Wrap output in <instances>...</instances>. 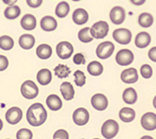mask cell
Wrapping results in <instances>:
<instances>
[{
	"label": "cell",
	"mask_w": 156,
	"mask_h": 139,
	"mask_svg": "<svg viewBox=\"0 0 156 139\" xmlns=\"http://www.w3.org/2000/svg\"><path fill=\"white\" fill-rule=\"evenodd\" d=\"M48 117L47 110L42 104H34L27 111V120L31 126L38 127L45 122Z\"/></svg>",
	"instance_id": "6da1fadb"
},
{
	"label": "cell",
	"mask_w": 156,
	"mask_h": 139,
	"mask_svg": "<svg viewBox=\"0 0 156 139\" xmlns=\"http://www.w3.org/2000/svg\"><path fill=\"white\" fill-rule=\"evenodd\" d=\"M119 131L118 123L114 119H108L101 127V134L106 139H113Z\"/></svg>",
	"instance_id": "7a4b0ae2"
},
{
	"label": "cell",
	"mask_w": 156,
	"mask_h": 139,
	"mask_svg": "<svg viewBox=\"0 0 156 139\" xmlns=\"http://www.w3.org/2000/svg\"><path fill=\"white\" fill-rule=\"evenodd\" d=\"M21 93L26 99L32 100L38 96L39 88L33 81L27 80L25 81L21 86Z\"/></svg>",
	"instance_id": "3957f363"
},
{
	"label": "cell",
	"mask_w": 156,
	"mask_h": 139,
	"mask_svg": "<svg viewBox=\"0 0 156 139\" xmlns=\"http://www.w3.org/2000/svg\"><path fill=\"white\" fill-rule=\"evenodd\" d=\"M91 35L95 39H103L109 32V25L105 21H98L91 27Z\"/></svg>",
	"instance_id": "277c9868"
},
{
	"label": "cell",
	"mask_w": 156,
	"mask_h": 139,
	"mask_svg": "<svg viewBox=\"0 0 156 139\" xmlns=\"http://www.w3.org/2000/svg\"><path fill=\"white\" fill-rule=\"evenodd\" d=\"M115 51V45L111 41H104L100 43L97 48V55L100 59H107L113 55Z\"/></svg>",
	"instance_id": "5b68a950"
},
{
	"label": "cell",
	"mask_w": 156,
	"mask_h": 139,
	"mask_svg": "<svg viewBox=\"0 0 156 139\" xmlns=\"http://www.w3.org/2000/svg\"><path fill=\"white\" fill-rule=\"evenodd\" d=\"M134 59L133 53L129 49H122L118 51L115 57V61L120 66H127L133 63Z\"/></svg>",
	"instance_id": "8992f818"
},
{
	"label": "cell",
	"mask_w": 156,
	"mask_h": 139,
	"mask_svg": "<svg viewBox=\"0 0 156 139\" xmlns=\"http://www.w3.org/2000/svg\"><path fill=\"white\" fill-rule=\"evenodd\" d=\"M73 51H74L73 45L68 41H61L56 46L57 55H58V57L62 59L69 58L73 54Z\"/></svg>",
	"instance_id": "52a82bcc"
},
{
	"label": "cell",
	"mask_w": 156,
	"mask_h": 139,
	"mask_svg": "<svg viewBox=\"0 0 156 139\" xmlns=\"http://www.w3.org/2000/svg\"><path fill=\"white\" fill-rule=\"evenodd\" d=\"M113 38L120 44H129L132 41V33L127 28H118L114 31Z\"/></svg>",
	"instance_id": "ba28073f"
},
{
	"label": "cell",
	"mask_w": 156,
	"mask_h": 139,
	"mask_svg": "<svg viewBox=\"0 0 156 139\" xmlns=\"http://www.w3.org/2000/svg\"><path fill=\"white\" fill-rule=\"evenodd\" d=\"M73 121L79 126H83L87 124L89 120V112L85 108H78L73 113Z\"/></svg>",
	"instance_id": "9c48e42d"
},
{
	"label": "cell",
	"mask_w": 156,
	"mask_h": 139,
	"mask_svg": "<svg viewBox=\"0 0 156 139\" xmlns=\"http://www.w3.org/2000/svg\"><path fill=\"white\" fill-rule=\"evenodd\" d=\"M23 117V112L19 107H12L6 113V120L9 124L15 125L20 122Z\"/></svg>",
	"instance_id": "30bf717a"
},
{
	"label": "cell",
	"mask_w": 156,
	"mask_h": 139,
	"mask_svg": "<svg viewBox=\"0 0 156 139\" xmlns=\"http://www.w3.org/2000/svg\"><path fill=\"white\" fill-rule=\"evenodd\" d=\"M125 18H126V12L120 6L114 7L111 10V12H110V19H111L112 23L115 25H121L125 21Z\"/></svg>",
	"instance_id": "8fae6325"
},
{
	"label": "cell",
	"mask_w": 156,
	"mask_h": 139,
	"mask_svg": "<svg viewBox=\"0 0 156 139\" xmlns=\"http://www.w3.org/2000/svg\"><path fill=\"white\" fill-rule=\"evenodd\" d=\"M141 125L147 131H154L156 129V114L149 112L141 117Z\"/></svg>",
	"instance_id": "7c38bea8"
},
{
	"label": "cell",
	"mask_w": 156,
	"mask_h": 139,
	"mask_svg": "<svg viewBox=\"0 0 156 139\" xmlns=\"http://www.w3.org/2000/svg\"><path fill=\"white\" fill-rule=\"evenodd\" d=\"M91 104L93 107L98 111H103L108 107V100L103 94H96L92 97Z\"/></svg>",
	"instance_id": "4fadbf2b"
},
{
	"label": "cell",
	"mask_w": 156,
	"mask_h": 139,
	"mask_svg": "<svg viewBox=\"0 0 156 139\" xmlns=\"http://www.w3.org/2000/svg\"><path fill=\"white\" fill-rule=\"evenodd\" d=\"M120 78L126 84H133L138 80V73L134 68H129L121 72Z\"/></svg>",
	"instance_id": "5bb4252c"
},
{
	"label": "cell",
	"mask_w": 156,
	"mask_h": 139,
	"mask_svg": "<svg viewBox=\"0 0 156 139\" xmlns=\"http://www.w3.org/2000/svg\"><path fill=\"white\" fill-rule=\"evenodd\" d=\"M72 19H73V22L76 25H81L87 23L89 19V15H88V12L85 10H83V8H77V10L73 12Z\"/></svg>",
	"instance_id": "9a60e30c"
},
{
	"label": "cell",
	"mask_w": 156,
	"mask_h": 139,
	"mask_svg": "<svg viewBox=\"0 0 156 139\" xmlns=\"http://www.w3.org/2000/svg\"><path fill=\"white\" fill-rule=\"evenodd\" d=\"M151 36L149 33H147V32H140L136 35L135 37V45H136V47H138V48H146V47H148V46L150 45L151 43Z\"/></svg>",
	"instance_id": "2e32d148"
},
{
	"label": "cell",
	"mask_w": 156,
	"mask_h": 139,
	"mask_svg": "<svg viewBox=\"0 0 156 139\" xmlns=\"http://www.w3.org/2000/svg\"><path fill=\"white\" fill-rule=\"evenodd\" d=\"M41 27L42 29L44 31H53L57 28V21L54 19L52 16H44L43 17V19L41 20Z\"/></svg>",
	"instance_id": "e0dca14e"
},
{
	"label": "cell",
	"mask_w": 156,
	"mask_h": 139,
	"mask_svg": "<svg viewBox=\"0 0 156 139\" xmlns=\"http://www.w3.org/2000/svg\"><path fill=\"white\" fill-rule=\"evenodd\" d=\"M61 93L66 101H71L75 96V90L69 82H63L61 85Z\"/></svg>",
	"instance_id": "ac0fdd59"
},
{
	"label": "cell",
	"mask_w": 156,
	"mask_h": 139,
	"mask_svg": "<svg viewBox=\"0 0 156 139\" xmlns=\"http://www.w3.org/2000/svg\"><path fill=\"white\" fill-rule=\"evenodd\" d=\"M35 44V38L30 34H24L19 38V45L25 50L31 49Z\"/></svg>",
	"instance_id": "d6986e66"
},
{
	"label": "cell",
	"mask_w": 156,
	"mask_h": 139,
	"mask_svg": "<svg viewBox=\"0 0 156 139\" xmlns=\"http://www.w3.org/2000/svg\"><path fill=\"white\" fill-rule=\"evenodd\" d=\"M52 80L51 71L48 69H42L37 73V81L42 86H47Z\"/></svg>",
	"instance_id": "ffe728a7"
},
{
	"label": "cell",
	"mask_w": 156,
	"mask_h": 139,
	"mask_svg": "<svg viewBox=\"0 0 156 139\" xmlns=\"http://www.w3.org/2000/svg\"><path fill=\"white\" fill-rule=\"evenodd\" d=\"M47 105L52 111H58L62 106V101L59 96L51 94L47 98Z\"/></svg>",
	"instance_id": "44dd1931"
},
{
	"label": "cell",
	"mask_w": 156,
	"mask_h": 139,
	"mask_svg": "<svg viewBox=\"0 0 156 139\" xmlns=\"http://www.w3.org/2000/svg\"><path fill=\"white\" fill-rule=\"evenodd\" d=\"M21 26L26 30H33L36 27V18L32 14H26L21 19Z\"/></svg>",
	"instance_id": "7402d4cb"
},
{
	"label": "cell",
	"mask_w": 156,
	"mask_h": 139,
	"mask_svg": "<svg viewBox=\"0 0 156 139\" xmlns=\"http://www.w3.org/2000/svg\"><path fill=\"white\" fill-rule=\"evenodd\" d=\"M119 118L123 122H132L135 118V112L134 110L129 107H124L119 111Z\"/></svg>",
	"instance_id": "603a6c76"
},
{
	"label": "cell",
	"mask_w": 156,
	"mask_h": 139,
	"mask_svg": "<svg viewBox=\"0 0 156 139\" xmlns=\"http://www.w3.org/2000/svg\"><path fill=\"white\" fill-rule=\"evenodd\" d=\"M36 55L41 59H48L52 55V48L48 44H41L36 49Z\"/></svg>",
	"instance_id": "cb8c5ba5"
},
{
	"label": "cell",
	"mask_w": 156,
	"mask_h": 139,
	"mask_svg": "<svg viewBox=\"0 0 156 139\" xmlns=\"http://www.w3.org/2000/svg\"><path fill=\"white\" fill-rule=\"evenodd\" d=\"M123 101L128 104H133L137 101V93L134 88H128L123 92Z\"/></svg>",
	"instance_id": "d4e9b609"
},
{
	"label": "cell",
	"mask_w": 156,
	"mask_h": 139,
	"mask_svg": "<svg viewBox=\"0 0 156 139\" xmlns=\"http://www.w3.org/2000/svg\"><path fill=\"white\" fill-rule=\"evenodd\" d=\"M87 71L93 76H98L103 72V66L98 61H92L88 64Z\"/></svg>",
	"instance_id": "484cf974"
},
{
	"label": "cell",
	"mask_w": 156,
	"mask_h": 139,
	"mask_svg": "<svg viewBox=\"0 0 156 139\" xmlns=\"http://www.w3.org/2000/svg\"><path fill=\"white\" fill-rule=\"evenodd\" d=\"M20 13H21V10L17 5L9 6L8 8H6V10L4 11L5 17L7 18V19H10V20L16 19L17 17H19Z\"/></svg>",
	"instance_id": "4316f807"
},
{
	"label": "cell",
	"mask_w": 156,
	"mask_h": 139,
	"mask_svg": "<svg viewBox=\"0 0 156 139\" xmlns=\"http://www.w3.org/2000/svg\"><path fill=\"white\" fill-rule=\"evenodd\" d=\"M69 11H70V7L68 3L66 1H62L57 5L56 10H55V13H56V15L59 18H65L69 13Z\"/></svg>",
	"instance_id": "83f0119b"
},
{
	"label": "cell",
	"mask_w": 156,
	"mask_h": 139,
	"mask_svg": "<svg viewBox=\"0 0 156 139\" xmlns=\"http://www.w3.org/2000/svg\"><path fill=\"white\" fill-rule=\"evenodd\" d=\"M138 24L142 27H150L153 24V16L149 12H143L138 17Z\"/></svg>",
	"instance_id": "f1b7e54d"
},
{
	"label": "cell",
	"mask_w": 156,
	"mask_h": 139,
	"mask_svg": "<svg viewBox=\"0 0 156 139\" xmlns=\"http://www.w3.org/2000/svg\"><path fill=\"white\" fill-rule=\"evenodd\" d=\"M54 72H55V75H56L58 78L63 79V78H66V77L70 74L71 71H70V69L66 66V65L59 64L58 66L55 67Z\"/></svg>",
	"instance_id": "f546056e"
},
{
	"label": "cell",
	"mask_w": 156,
	"mask_h": 139,
	"mask_svg": "<svg viewBox=\"0 0 156 139\" xmlns=\"http://www.w3.org/2000/svg\"><path fill=\"white\" fill-rule=\"evenodd\" d=\"M13 45H14V41L12 37L6 36V35L0 37V48L1 49L5 51H9L12 49Z\"/></svg>",
	"instance_id": "4dcf8cb0"
},
{
	"label": "cell",
	"mask_w": 156,
	"mask_h": 139,
	"mask_svg": "<svg viewBox=\"0 0 156 139\" xmlns=\"http://www.w3.org/2000/svg\"><path fill=\"white\" fill-rule=\"evenodd\" d=\"M91 28L89 27H84V28H82L79 31V34H78V37H79V40L83 42V43H88V42H91L93 41V37L91 35V32H90Z\"/></svg>",
	"instance_id": "1f68e13d"
},
{
	"label": "cell",
	"mask_w": 156,
	"mask_h": 139,
	"mask_svg": "<svg viewBox=\"0 0 156 139\" xmlns=\"http://www.w3.org/2000/svg\"><path fill=\"white\" fill-rule=\"evenodd\" d=\"M74 82L75 84L78 86V87H82L85 85V82H86V77H85V74L83 73V71H76L74 72Z\"/></svg>",
	"instance_id": "d6a6232c"
},
{
	"label": "cell",
	"mask_w": 156,
	"mask_h": 139,
	"mask_svg": "<svg viewBox=\"0 0 156 139\" xmlns=\"http://www.w3.org/2000/svg\"><path fill=\"white\" fill-rule=\"evenodd\" d=\"M32 132L29 129H20L16 134V139H32Z\"/></svg>",
	"instance_id": "836d02e7"
},
{
	"label": "cell",
	"mask_w": 156,
	"mask_h": 139,
	"mask_svg": "<svg viewBox=\"0 0 156 139\" xmlns=\"http://www.w3.org/2000/svg\"><path fill=\"white\" fill-rule=\"evenodd\" d=\"M140 72H141V75L145 79H149V78H151L152 76V69L148 64L142 65L141 69H140Z\"/></svg>",
	"instance_id": "e575fe53"
},
{
	"label": "cell",
	"mask_w": 156,
	"mask_h": 139,
	"mask_svg": "<svg viewBox=\"0 0 156 139\" xmlns=\"http://www.w3.org/2000/svg\"><path fill=\"white\" fill-rule=\"evenodd\" d=\"M53 139H69V134L66 130H58L53 134Z\"/></svg>",
	"instance_id": "d590c367"
},
{
	"label": "cell",
	"mask_w": 156,
	"mask_h": 139,
	"mask_svg": "<svg viewBox=\"0 0 156 139\" xmlns=\"http://www.w3.org/2000/svg\"><path fill=\"white\" fill-rule=\"evenodd\" d=\"M73 62L77 65H82V64L86 63V60H85L84 55L80 53H79V54H76L74 55V58H73Z\"/></svg>",
	"instance_id": "8d00e7d4"
},
{
	"label": "cell",
	"mask_w": 156,
	"mask_h": 139,
	"mask_svg": "<svg viewBox=\"0 0 156 139\" xmlns=\"http://www.w3.org/2000/svg\"><path fill=\"white\" fill-rule=\"evenodd\" d=\"M9 66V60L5 55H0V71H5Z\"/></svg>",
	"instance_id": "74e56055"
},
{
	"label": "cell",
	"mask_w": 156,
	"mask_h": 139,
	"mask_svg": "<svg viewBox=\"0 0 156 139\" xmlns=\"http://www.w3.org/2000/svg\"><path fill=\"white\" fill-rule=\"evenodd\" d=\"M43 0H27V4L30 8H38L42 5Z\"/></svg>",
	"instance_id": "f35d334b"
},
{
	"label": "cell",
	"mask_w": 156,
	"mask_h": 139,
	"mask_svg": "<svg viewBox=\"0 0 156 139\" xmlns=\"http://www.w3.org/2000/svg\"><path fill=\"white\" fill-rule=\"evenodd\" d=\"M149 58L153 61V62H156V47H152L150 51H149Z\"/></svg>",
	"instance_id": "ab89813d"
},
{
	"label": "cell",
	"mask_w": 156,
	"mask_h": 139,
	"mask_svg": "<svg viewBox=\"0 0 156 139\" xmlns=\"http://www.w3.org/2000/svg\"><path fill=\"white\" fill-rule=\"evenodd\" d=\"M131 2H132L133 5L141 6V5H143V4L146 2V0H131Z\"/></svg>",
	"instance_id": "60d3db41"
},
{
	"label": "cell",
	"mask_w": 156,
	"mask_h": 139,
	"mask_svg": "<svg viewBox=\"0 0 156 139\" xmlns=\"http://www.w3.org/2000/svg\"><path fill=\"white\" fill-rule=\"evenodd\" d=\"M2 1L8 6H13L17 2V0H2Z\"/></svg>",
	"instance_id": "b9f144b4"
},
{
	"label": "cell",
	"mask_w": 156,
	"mask_h": 139,
	"mask_svg": "<svg viewBox=\"0 0 156 139\" xmlns=\"http://www.w3.org/2000/svg\"><path fill=\"white\" fill-rule=\"evenodd\" d=\"M141 139H153L151 136H149V135H145V136H143Z\"/></svg>",
	"instance_id": "7bdbcfd3"
},
{
	"label": "cell",
	"mask_w": 156,
	"mask_h": 139,
	"mask_svg": "<svg viewBox=\"0 0 156 139\" xmlns=\"http://www.w3.org/2000/svg\"><path fill=\"white\" fill-rule=\"evenodd\" d=\"M153 106H154V108L156 109V96H155L154 99H153Z\"/></svg>",
	"instance_id": "ee69618b"
},
{
	"label": "cell",
	"mask_w": 156,
	"mask_h": 139,
	"mask_svg": "<svg viewBox=\"0 0 156 139\" xmlns=\"http://www.w3.org/2000/svg\"><path fill=\"white\" fill-rule=\"evenodd\" d=\"M2 128H3V122H2L1 118H0V131H1V130H2Z\"/></svg>",
	"instance_id": "f6af8a7d"
},
{
	"label": "cell",
	"mask_w": 156,
	"mask_h": 139,
	"mask_svg": "<svg viewBox=\"0 0 156 139\" xmlns=\"http://www.w3.org/2000/svg\"><path fill=\"white\" fill-rule=\"evenodd\" d=\"M72 1H75V2H78V1H80V0H72Z\"/></svg>",
	"instance_id": "bcb514c9"
},
{
	"label": "cell",
	"mask_w": 156,
	"mask_h": 139,
	"mask_svg": "<svg viewBox=\"0 0 156 139\" xmlns=\"http://www.w3.org/2000/svg\"><path fill=\"white\" fill-rule=\"evenodd\" d=\"M95 139H98V138H95Z\"/></svg>",
	"instance_id": "7dc6e473"
}]
</instances>
